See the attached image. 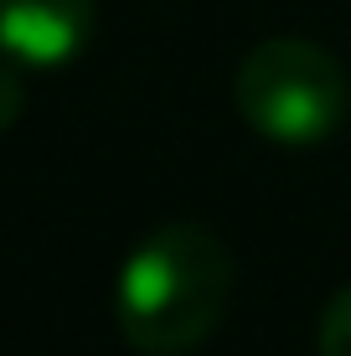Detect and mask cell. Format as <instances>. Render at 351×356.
Masks as SVG:
<instances>
[{
	"instance_id": "cell-1",
	"label": "cell",
	"mask_w": 351,
	"mask_h": 356,
	"mask_svg": "<svg viewBox=\"0 0 351 356\" xmlns=\"http://www.w3.org/2000/svg\"><path fill=\"white\" fill-rule=\"evenodd\" d=\"M233 300V253L202 222H165L119 268L114 315L145 356H181L212 336Z\"/></svg>"
},
{
	"instance_id": "cell-2",
	"label": "cell",
	"mask_w": 351,
	"mask_h": 356,
	"mask_svg": "<svg viewBox=\"0 0 351 356\" xmlns=\"http://www.w3.org/2000/svg\"><path fill=\"white\" fill-rule=\"evenodd\" d=\"M238 114L274 145H320L341 129L351 88L325 47L305 36H269L238 63Z\"/></svg>"
},
{
	"instance_id": "cell-3",
	"label": "cell",
	"mask_w": 351,
	"mask_h": 356,
	"mask_svg": "<svg viewBox=\"0 0 351 356\" xmlns=\"http://www.w3.org/2000/svg\"><path fill=\"white\" fill-rule=\"evenodd\" d=\"M99 0H0V52L26 67H63L88 47Z\"/></svg>"
},
{
	"instance_id": "cell-4",
	"label": "cell",
	"mask_w": 351,
	"mask_h": 356,
	"mask_svg": "<svg viewBox=\"0 0 351 356\" xmlns=\"http://www.w3.org/2000/svg\"><path fill=\"white\" fill-rule=\"evenodd\" d=\"M320 356H351V284L336 289L320 315Z\"/></svg>"
},
{
	"instance_id": "cell-5",
	"label": "cell",
	"mask_w": 351,
	"mask_h": 356,
	"mask_svg": "<svg viewBox=\"0 0 351 356\" xmlns=\"http://www.w3.org/2000/svg\"><path fill=\"white\" fill-rule=\"evenodd\" d=\"M21 108H26V83H21L16 67L0 63V134H6V129L21 119Z\"/></svg>"
}]
</instances>
